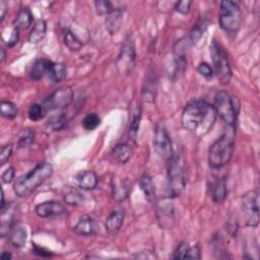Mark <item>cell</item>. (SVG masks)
Returning a JSON list of instances; mask_svg holds the SVG:
<instances>
[{
    "label": "cell",
    "mask_w": 260,
    "mask_h": 260,
    "mask_svg": "<svg viewBox=\"0 0 260 260\" xmlns=\"http://www.w3.org/2000/svg\"><path fill=\"white\" fill-rule=\"evenodd\" d=\"M217 113L211 105L202 100L189 103L183 110L181 124L184 129L205 134L214 126Z\"/></svg>",
    "instance_id": "1"
},
{
    "label": "cell",
    "mask_w": 260,
    "mask_h": 260,
    "mask_svg": "<svg viewBox=\"0 0 260 260\" xmlns=\"http://www.w3.org/2000/svg\"><path fill=\"white\" fill-rule=\"evenodd\" d=\"M235 150V128L228 126L224 133L211 145L208 152V164L211 169H221L228 165Z\"/></svg>",
    "instance_id": "2"
},
{
    "label": "cell",
    "mask_w": 260,
    "mask_h": 260,
    "mask_svg": "<svg viewBox=\"0 0 260 260\" xmlns=\"http://www.w3.org/2000/svg\"><path fill=\"white\" fill-rule=\"evenodd\" d=\"M53 174V166L50 163H41L29 173L19 177L13 186L14 193L18 197H28Z\"/></svg>",
    "instance_id": "3"
},
{
    "label": "cell",
    "mask_w": 260,
    "mask_h": 260,
    "mask_svg": "<svg viewBox=\"0 0 260 260\" xmlns=\"http://www.w3.org/2000/svg\"><path fill=\"white\" fill-rule=\"evenodd\" d=\"M212 107H214L217 115L222 118L228 126L235 125L240 110V105L237 99L232 97L229 92L222 90L216 94L215 103Z\"/></svg>",
    "instance_id": "4"
},
{
    "label": "cell",
    "mask_w": 260,
    "mask_h": 260,
    "mask_svg": "<svg viewBox=\"0 0 260 260\" xmlns=\"http://www.w3.org/2000/svg\"><path fill=\"white\" fill-rule=\"evenodd\" d=\"M219 21L225 32L237 33L242 22V11L239 4L235 1H222Z\"/></svg>",
    "instance_id": "5"
},
{
    "label": "cell",
    "mask_w": 260,
    "mask_h": 260,
    "mask_svg": "<svg viewBox=\"0 0 260 260\" xmlns=\"http://www.w3.org/2000/svg\"><path fill=\"white\" fill-rule=\"evenodd\" d=\"M209 53L212 60V64H214L215 73L217 74L220 83L224 86L230 84L233 74L229 57L226 51L216 41H212L209 48Z\"/></svg>",
    "instance_id": "6"
},
{
    "label": "cell",
    "mask_w": 260,
    "mask_h": 260,
    "mask_svg": "<svg viewBox=\"0 0 260 260\" xmlns=\"http://www.w3.org/2000/svg\"><path fill=\"white\" fill-rule=\"evenodd\" d=\"M168 181L170 196L177 197L181 195L185 188L184 163L180 156H173L170 160L168 168Z\"/></svg>",
    "instance_id": "7"
},
{
    "label": "cell",
    "mask_w": 260,
    "mask_h": 260,
    "mask_svg": "<svg viewBox=\"0 0 260 260\" xmlns=\"http://www.w3.org/2000/svg\"><path fill=\"white\" fill-rule=\"evenodd\" d=\"M242 211L246 226L256 228L259 224V195L258 191L251 190L242 196Z\"/></svg>",
    "instance_id": "8"
},
{
    "label": "cell",
    "mask_w": 260,
    "mask_h": 260,
    "mask_svg": "<svg viewBox=\"0 0 260 260\" xmlns=\"http://www.w3.org/2000/svg\"><path fill=\"white\" fill-rule=\"evenodd\" d=\"M157 219L162 229H172L175 225V207L173 197L161 198L157 202Z\"/></svg>",
    "instance_id": "9"
},
{
    "label": "cell",
    "mask_w": 260,
    "mask_h": 260,
    "mask_svg": "<svg viewBox=\"0 0 260 260\" xmlns=\"http://www.w3.org/2000/svg\"><path fill=\"white\" fill-rule=\"evenodd\" d=\"M154 150L164 160H171L174 156L170 135L164 126H158L154 138Z\"/></svg>",
    "instance_id": "10"
},
{
    "label": "cell",
    "mask_w": 260,
    "mask_h": 260,
    "mask_svg": "<svg viewBox=\"0 0 260 260\" xmlns=\"http://www.w3.org/2000/svg\"><path fill=\"white\" fill-rule=\"evenodd\" d=\"M74 92L70 87H61L53 91L47 97L43 103L45 109L48 111L62 109L73 102Z\"/></svg>",
    "instance_id": "11"
},
{
    "label": "cell",
    "mask_w": 260,
    "mask_h": 260,
    "mask_svg": "<svg viewBox=\"0 0 260 260\" xmlns=\"http://www.w3.org/2000/svg\"><path fill=\"white\" fill-rule=\"evenodd\" d=\"M135 49L131 42L125 43L120 51L119 56L117 58L116 66L118 68V72L121 75L129 74L135 63Z\"/></svg>",
    "instance_id": "12"
},
{
    "label": "cell",
    "mask_w": 260,
    "mask_h": 260,
    "mask_svg": "<svg viewBox=\"0 0 260 260\" xmlns=\"http://www.w3.org/2000/svg\"><path fill=\"white\" fill-rule=\"evenodd\" d=\"M66 212L65 206L58 201H46L36 206V214L38 217L46 219L64 215Z\"/></svg>",
    "instance_id": "13"
},
{
    "label": "cell",
    "mask_w": 260,
    "mask_h": 260,
    "mask_svg": "<svg viewBox=\"0 0 260 260\" xmlns=\"http://www.w3.org/2000/svg\"><path fill=\"white\" fill-rule=\"evenodd\" d=\"M99 231V224L93 218L89 216H84L80 219L78 224L75 226V232L83 236V237H89Z\"/></svg>",
    "instance_id": "14"
},
{
    "label": "cell",
    "mask_w": 260,
    "mask_h": 260,
    "mask_svg": "<svg viewBox=\"0 0 260 260\" xmlns=\"http://www.w3.org/2000/svg\"><path fill=\"white\" fill-rule=\"evenodd\" d=\"M124 219H125V214H124V210L122 208L113 210L110 214V216L108 217L106 223H105V227H106L107 232L111 236L117 235L118 232L120 231V229L123 226Z\"/></svg>",
    "instance_id": "15"
},
{
    "label": "cell",
    "mask_w": 260,
    "mask_h": 260,
    "mask_svg": "<svg viewBox=\"0 0 260 260\" xmlns=\"http://www.w3.org/2000/svg\"><path fill=\"white\" fill-rule=\"evenodd\" d=\"M158 91V78L153 72L148 74L143 87V99L148 103H154Z\"/></svg>",
    "instance_id": "16"
},
{
    "label": "cell",
    "mask_w": 260,
    "mask_h": 260,
    "mask_svg": "<svg viewBox=\"0 0 260 260\" xmlns=\"http://www.w3.org/2000/svg\"><path fill=\"white\" fill-rule=\"evenodd\" d=\"M77 185L84 190H92L98 185V176L92 171H82L76 176Z\"/></svg>",
    "instance_id": "17"
},
{
    "label": "cell",
    "mask_w": 260,
    "mask_h": 260,
    "mask_svg": "<svg viewBox=\"0 0 260 260\" xmlns=\"http://www.w3.org/2000/svg\"><path fill=\"white\" fill-rule=\"evenodd\" d=\"M52 64H53L52 61L44 59V58L37 60L33 64L32 69H31V72H30L31 80H33V81H40L44 77L48 76L50 67H51Z\"/></svg>",
    "instance_id": "18"
},
{
    "label": "cell",
    "mask_w": 260,
    "mask_h": 260,
    "mask_svg": "<svg viewBox=\"0 0 260 260\" xmlns=\"http://www.w3.org/2000/svg\"><path fill=\"white\" fill-rule=\"evenodd\" d=\"M228 195L227 182L225 178H217L211 184V197L216 203H223Z\"/></svg>",
    "instance_id": "19"
},
{
    "label": "cell",
    "mask_w": 260,
    "mask_h": 260,
    "mask_svg": "<svg viewBox=\"0 0 260 260\" xmlns=\"http://www.w3.org/2000/svg\"><path fill=\"white\" fill-rule=\"evenodd\" d=\"M8 238H9L10 244L14 248H22L26 245L27 239H28L27 230L23 227L15 226L10 230V232L8 234Z\"/></svg>",
    "instance_id": "20"
},
{
    "label": "cell",
    "mask_w": 260,
    "mask_h": 260,
    "mask_svg": "<svg viewBox=\"0 0 260 260\" xmlns=\"http://www.w3.org/2000/svg\"><path fill=\"white\" fill-rule=\"evenodd\" d=\"M33 23V14L28 7H22L16 14L13 27L17 30H26Z\"/></svg>",
    "instance_id": "21"
},
{
    "label": "cell",
    "mask_w": 260,
    "mask_h": 260,
    "mask_svg": "<svg viewBox=\"0 0 260 260\" xmlns=\"http://www.w3.org/2000/svg\"><path fill=\"white\" fill-rule=\"evenodd\" d=\"M130 192V183L126 180H115L113 184V197L117 201H124Z\"/></svg>",
    "instance_id": "22"
},
{
    "label": "cell",
    "mask_w": 260,
    "mask_h": 260,
    "mask_svg": "<svg viewBox=\"0 0 260 260\" xmlns=\"http://www.w3.org/2000/svg\"><path fill=\"white\" fill-rule=\"evenodd\" d=\"M139 186H140V189L141 191L144 192L146 198L153 202L156 200V197H157V192H156V186L152 180V178L145 174L143 177L140 178L139 180Z\"/></svg>",
    "instance_id": "23"
},
{
    "label": "cell",
    "mask_w": 260,
    "mask_h": 260,
    "mask_svg": "<svg viewBox=\"0 0 260 260\" xmlns=\"http://www.w3.org/2000/svg\"><path fill=\"white\" fill-rule=\"evenodd\" d=\"M46 32H47L46 21L43 19L36 20L34 23V27L31 30V33L29 35V39H28L29 42L33 43V44H37V43L41 42L45 38Z\"/></svg>",
    "instance_id": "24"
},
{
    "label": "cell",
    "mask_w": 260,
    "mask_h": 260,
    "mask_svg": "<svg viewBox=\"0 0 260 260\" xmlns=\"http://www.w3.org/2000/svg\"><path fill=\"white\" fill-rule=\"evenodd\" d=\"M112 156L116 162L120 164H125L130 160L132 156V150L130 146H128L127 144H119L114 148Z\"/></svg>",
    "instance_id": "25"
},
{
    "label": "cell",
    "mask_w": 260,
    "mask_h": 260,
    "mask_svg": "<svg viewBox=\"0 0 260 260\" xmlns=\"http://www.w3.org/2000/svg\"><path fill=\"white\" fill-rule=\"evenodd\" d=\"M66 75H67V70H66V66L64 64L53 63L50 67L49 74L47 77L49 78V80L52 83L57 84V83H61L62 81H64L66 78Z\"/></svg>",
    "instance_id": "26"
},
{
    "label": "cell",
    "mask_w": 260,
    "mask_h": 260,
    "mask_svg": "<svg viewBox=\"0 0 260 260\" xmlns=\"http://www.w3.org/2000/svg\"><path fill=\"white\" fill-rule=\"evenodd\" d=\"M140 121H141V109L136 108L132 112L130 125H129V138L132 141H134V143H136V139H137V133L140 126Z\"/></svg>",
    "instance_id": "27"
},
{
    "label": "cell",
    "mask_w": 260,
    "mask_h": 260,
    "mask_svg": "<svg viewBox=\"0 0 260 260\" xmlns=\"http://www.w3.org/2000/svg\"><path fill=\"white\" fill-rule=\"evenodd\" d=\"M64 44L70 51H80L83 47L82 41L70 30L64 31Z\"/></svg>",
    "instance_id": "28"
},
{
    "label": "cell",
    "mask_w": 260,
    "mask_h": 260,
    "mask_svg": "<svg viewBox=\"0 0 260 260\" xmlns=\"http://www.w3.org/2000/svg\"><path fill=\"white\" fill-rule=\"evenodd\" d=\"M121 22H122V10H116L110 15H108L107 20H106V25L107 29L109 30L110 33H116L118 30L121 27Z\"/></svg>",
    "instance_id": "29"
},
{
    "label": "cell",
    "mask_w": 260,
    "mask_h": 260,
    "mask_svg": "<svg viewBox=\"0 0 260 260\" xmlns=\"http://www.w3.org/2000/svg\"><path fill=\"white\" fill-rule=\"evenodd\" d=\"M35 137H36V134H35V131L33 129H30V128L23 129L18 136L17 147L19 149L30 147L34 143Z\"/></svg>",
    "instance_id": "30"
},
{
    "label": "cell",
    "mask_w": 260,
    "mask_h": 260,
    "mask_svg": "<svg viewBox=\"0 0 260 260\" xmlns=\"http://www.w3.org/2000/svg\"><path fill=\"white\" fill-rule=\"evenodd\" d=\"M67 124V117L65 114L61 113L58 115L51 116L48 120V127L53 131H59L63 129Z\"/></svg>",
    "instance_id": "31"
},
{
    "label": "cell",
    "mask_w": 260,
    "mask_h": 260,
    "mask_svg": "<svg viewBox=\"0 0 260 260\" xmlns=\"http://www.w3.org/2000/svg\"><path fill=\"white\" fill-rule=\"evenodd\" d=\"M208 25H209V21L206 18H200L195 23L194 28H193V30L191 32V36H190L192 43H197V41L201 38V36L206 31Z\"/></svg>",
    "instance_id": "32"
},
{
    "label": "cell",
    "mask_w": 260,
    "mask_h": 260,
    "mask_svg": "<svg viewBox=\"0 0 260 260\" xmlns=\"http://www.w3.org/2000/svg\"><path fill=\"white\" fill-rule=\"evenodd\" d=\"M94 5H96L97 13L100 15H110L116 10H121V8H116L112 2L107 0H98L94 2Z\"/></svg>",
    "instance_id": "33"
},
{
    "label": "cell",
    "mask_w": 260,
    "mask_h": 260,
    "mask_svg": "<svg viewBox=\"0 0 260 260\" xmlns=\"http://www.w3.org/2000/svg\"><path fill=\"white\" fill-rule=\"evenodd\" d=\"M47 113V110L45 109L43 104L35 103L30 107L29 110V118L32 121H38L43 119Z\"/></svg>",
    "instance_id": "34"
},
{
    "label": "cell",
    "mask_w": 260,
    "mask_h": 260,
    "mask_svg": "<svg viewBox=\"0 0 260 260\" xmlns=\"http://www.w3.org/2000/svg\"><path fill=\"white\" fill-rule=\"evenodd\" d=\"M100 124H101V118H100L99 115L96 114V113L88 114L87 116H86V118H85L84 121H83L84 127H85L87 130H88V131L96 129Z\"/></svg>",
    "instance_id": "35"
},
{
    "label": "cell",
    "mask_w": 260,
    "mask_h": 260,
    "mask_svg": "<svg viewBox=\"0 0 260 260\" xmlns=\"http://www.w3.org/2000/svg\"><path fill=\"white\" fill-rule=\"evenodd\" d=\"M17 107L11 102H2L1 104V116L6 119H13L17 116Z\"/></svg>",
    "instance_id": "36"
},
{
    "label": "cell",
    "mask_w": 260,
    "mask_h": 260,
    "mask_svg": "<svg viewBox=\"0 0 260 260\" xmlns=\"http://www.w3.org/2000/svg\"><path fill=\"white\" fill-rule=\"evenodd\" d=\"M64 201L70 205H81L84 202V196L78 190H72L64 195Z\"/></svg>",
    "instance_id": "37"
},
{
    "label": "cell",
    "mask_w": 260,
    "mask_h": 260,
    "mask_svg": "<svg viewBox=\"0 0 260 260\" xmlns=\"http://www.w3.org/2000/svg\"><path fill=\"white\" fill-rule=\"evenodd\" d=\"M197 72L200 76H202L203 78H206V79H210L214 77V69H212V67L206 62H201L198 65Z\"/></svg>",
    "instance_id": "38"
},
{
    "label": "cell",
    "mask_w": 260,
    "mask_h": 260,
    "mask_svg": "<svg viewBox=\"0 0 260 260\" xmlns=\"http://www.w3.org/2000/svg\"><path fill=\"white\" fill-rule=\"evenodd\" d=\"M189 249V245L185 242H182L178 245V247L176 248V250L173 253L172 258L173 259H185L187 251Z\"/></svg>",
    "instance_id": "39"
},
{
    "label": "cell",
    "mask_w": 260,
    "mask_h": 260,
    "mask_svg": "<svg viewBox=\"0 0 260 260\" xmlns=\"http://www.w3.org/2000/svg\"><path fill=\"white\" fill-rule=\"evenodd\" d=\"M191 4H192V1H190V0H185V1H179L175 5V10L178 11L179 13L187 14V13H189V11H190Z\"/></svg>",
    "instance_id": "40"
},
{
    "label": "cell",
    "mask_w": 260,
    "mask_h": 260,
    "mask_svg": "<svg viewBox=\"0 0 260 260\" xmlns=\"http://www.w3.org/2000/svg\"><path fill=\"white\" fill-rule=\"evenodd\" d=\"M12 145H6L1 148V153H0V163L1 165H4L10 158L12 154Z\"/></svg>",
    "instance_id": "41"
},
{
    "label": "cell",
    "mask_w": 260,
    "mask_h": 260,
    "mask_svg": "<svg viewBox=\"0 0 260 260\" xmlns=\"http://www.w3.org/2000/svg\"><path fill=\"white\" fill-rule=\"evenodd\" d=\"M201 258V251L200 248L196 246H189V249L187 251L185 259H200Z\"/></svg>",
    "instance_id": "42"
},
{
    "label": "cell",
    "mask_w": 260,
    "mask_h": 260,
    "mask_svg": "<svg viewBox=\"0 0 260 260\" xmlns=\"http://www.w3.org/2000/svg\"><path fill=\"white\" fill-rule=\"evenodd\" d=\"M14 176H15L14 168L9 167L2 174V182L5 183V184H9V183H11L13 181Z\"/></svg>",
    "instance_id": "43"
},
{
    "label": "cell",
    "mask_w": 260,
    "mask_h": 260,
    "mask_svg": "<svg viewBox=\"0 0 260 260\" xmlns=\"http://www.w3.org/2000/svg\"><path fill=\"white\" fill-rule=\"evenodd\" d=\"M33 252L38 255V256H41V257H52L53 256V253L50 252L49 250H47L43 247H40L36 244L33 245Z\"/></svg>",
    "instance_id": "44"
},
{
    "label": "cell",
    "mask_w": 260,
    "mask_h": 260,
    "mask_svg": "<svg viewBox=\"0 0 260 260\" xmlns=\"http://www.w3.org/2000/svg\"><path fill=\"white\" fill-rule=\"evenodd\" d=\"M18 40H19V30L13 29V31L10 35V38H9L7 44H6L7 47H9V48H10V47H13L18 42Z\"/></svg>",
    "instance_id": "45"
},
{
    "label": "cell",
    "mask_w": 260,
    "mask_h": 260,
    "mask_svg": "<svg viewBox=\"0 0 260 260\" xmlns=\"http://www.w3.org/2000/svg\"><path fill=\"white\" fill-rule=\"evenodd\" d=\"M7 10H8L7 2L3 1V0H1V1H0V20H1V21H3Z\"/></svg>",
    "instance_id": "46"
},
{
    "label": "cell",
    "mask_w": 260,
    "mask_h": 260,
    "mask_svg": "<svg viewBox=\"0 0 260 260\" xmlns=\"http://www.w3.org/2000/svg\"><path fill=\"white\" fill-rule=\"evenodd\" d=\"M135 258H143V259H155L157 258L156 254L153 253L152 251H143V252H140L139 254L137 253L135 255Z\"/></svg>",
    "instance_id": "47"
},
{
    "label": "cell",
    "mask_w": 260,
    "mask_h": 260,
    "mask_svg": "<svg viewBox=\"0 0 260 260\" xmlns=\"http://www.w3.org/2000/svg\"><path fill=\"white\" fill-rule=\"evenodd\" d=\"M0 257H1L2 260H9V259L12 258V255H11L9 252L3 251V252L1 253V256H0Z\"/></svg>",
    "instance_id": "48"
},
{
    "label": "cell",
    "mask_w": 260,
    "mask_h": 260,
    "mask_svg": "<svg viewBox=\"0 0 260 260\" xmlns=\"http://www.w3.org/2000/svg\"><path fill=\"white\" fill-rule=\"evenodd\" d=\"M4 206H5L4 193H3V190H1V206H0V208H1V210H3V209H4Z\"/></svg>",
    "instance_id": "49"
},
{
    "label": "cell",
    "mask_w": 260,
    "mask_h": 260,
    "mask_svg": "<svg viewBox=\"0 0 260 260\" xmlns=\"http://www.w3.org/2000/svg\"><path fill=\"white\" fill-rule=\"evenodd\" d=\"M5 59V50L4 48H1V62H3Z\"/></svg>",
    "instance_id": "50"
}]
</instances>
